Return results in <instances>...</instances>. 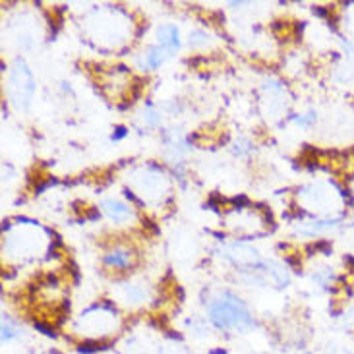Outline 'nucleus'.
Returning a JSON list of instances; mask_svg holds the SVG:
<instances>
[{
	"label": "nucleus",
	"instance_id": "f257e3e1",
	"mask_svg": "<svg viewBox=\"0 0 354 354\" xmlns=\"http://www.w3.org/2000/svg\"><path fill=\"white\" fill-rule=\"evenodd\" d=\"M207 319L219 331H234V333H248L258 326L254 316L250 314L248 306L232 292H223L221 297L213 298L207 304Z\"/></svg>",
	"mask_w": 354,
	"mask_h": 354
},
{
	"label": "nucleus",
	"instance_id": "f03ea898",
	"mask_svg": "<svg viewBox=\"0 0 354 354\" xmlns=\"http://www.w3.org/2000/svg\"><path fill=\"white\" fill-rule=\"evenodd\" d=\"M120 329V316L116 312V306L111 300H101L93 306H89L74 326L76 333L86 337L84 341H99L106 343L111 335H116Z\"/></svg>",
	"mask_w": 354,
	"mask_h": 354
},
{
	"label": "nucleus",
	"instance_id": "7ed1b4c3",
	"mask_svg": "<svg viewBox=\"0 0 354 354\" xmlns=\"http://www.w3.org/2000/svg\"><path fill=\"white\" fill-rule=\"evenodd\" d=\"M10 101L16 105L19 111H26L33 99V91H35V82L33 76L29 72V68L26 66L24 60H16L14 68L10 72Z\"/></svg>",
	"mask_w": 354,
	"mask_h": 354
},
{
	"label": "nucleus",
	"instance_id": "20e7f679",
	"mask_svg": "<svg viewBox=\"0 0 354 354\" xmlns=\"http://www.w3.org/2000/svg\"><path fill=\"white\" fill-rule=\"evenodd\" d=\"M103 266L106 269H113V271H126L134 266V254L128 248L116 246L103 256Z\"/></svg>",
	"mask_w": 354,
	"mask_h": 354
},
{
	"label": "nucleus",
	"instance_id": "39448f33",
	"mask_svg": "<svg viewBox=\"0 0 354 354\" xmlns=\"http://www.w3.org/2000/svg\"><path fill=\"white\" fill-rule=\"evenodd\" d=\"M157 45L165 48L169 53V57L174 55L180 48V33H178V28L173 26V24L161 26V28L157 29Z\"/></svg>",
	"mask_w": 354,
	"mask_h": 354
},
{
	"label": "nucleus",
	"instance_id": "423d86ee",
	"mask_svg": "<svg viewBox=\"0 0 354 354\" xmlns=\"http://www.w3.org/2000/svg\"><path fill=\"white\" fill-rule=\"evenodd\" d=\"M101 207L106 213V217L113 221V223H124L132 217V209L122 203V201H116V200H103L101 203Z\"/></svg>",
	"mask_w": 354,
	"mask_h": 354
},
{
	"label": "nucleus",
	"instance_id": "0eeeda50",
	"mask_svg": "<svg viewBox=\"0 0 354 354\" xmlns=\"http://www.w3.org/2000/svg\"><path fill=\"white\" fill-rule=\"evenodd\" d=\"M169 57V53L161 48L159 45H153V47H149L144 53V57L140 58V68L142 70H155V68H159L163 64L165 60Z\"/></svg>",
	"mask_w": 354,
	"mask_h": 354
},
{
	"label": "nucleus",
	"instance_id": "6e6552de",
	"mask_svg": "<svg viewBox=\"0 0 354 354\" xmlns=\"http://www.w3.org/2000/svg\"><path fill=\"white\" fill-rule=\"evenodd\" d=\"M19 337H21V329L18 327L16 322H12L10 316H2V343L6 345V343H12V341H18Z\"/></svg>",
	"mask_w": 354,
	"mask_h": 354
},
{
	"label": "nucleus",
	"instance_id": "1a4fd4ad",
	"mask_svg": "<svg viewBox=\"0 0 354 354\" xmlns=\"http://www.w3.org/2000/svg\"><path fill=\"white\" fill-rule=\"evenodd\" d=\"M124 300L132 302V304H140V302H144L145 300L144 288L138 287V285H126Z\"/></svg>",
	"mask_w": 354,
	"mask_h": 354
},
{
	"label": "nucleus",
	"instance_id": "9d476101",
	"mask_svg": "<svg viewBox=\"0 0 354 354\" xmlns=\"http://www.w3.org/2000/svg\"><path fill=\"white\" fill-rule=\"evenodd\" d=\"M290 120L298 126H312L316 122V113H306V115H292L290 116Z\"/></svg>",
	"mask_w": 354,
	"mask_h": 354
},
{
	"label": "nucleus",
	"instance_id": "9b49d317",
	"mask_svg": "<svg viewBox=\"0 0 354 354\" xmlns=\"http://www.w3.org/2000/svg\"><path fill=\"white\" fill-rule=\"evenodd\" d=\"M144 120L147 122V126H157L159 122H161V115H159L157 111H153L151 105H149V109L144 111Z\"/></svg>",
	"mask_w": 354,
	"mask_h": 354
},
{
	"label": "nucleus",
	"instance_id": "f8f14e48",
	"mask_svg": "<svg viewBox=\"0 0 354 354\" xmlns=\"http://www.w3.org/2000/svg\"><path fill=\"white\" fill-rule=\"evenodd\" d=\"M207 41V35H205V31H192L190 33V45L192 47H200Z\"/></svg>",
	"mask_w": 354,
	"mask_h": 354
},
{
	"label": "nucleus",
	"instance_id": "ddd939ff",
	"mask_svg": "<svg viewBox=\"0 0 354 354\" xmlns=\"http://www.w3.org/2000/svg\"><path fill=\"white\" fill-rule=\"evenodd\" d=\"M128 128L126 126H118V128H115V132H113V136H111V140L113 142H120V140H124L126 136H128Z\"/></svg>",
	"mask_w": 354,
	"mask_h": 354
},
{
	"label": "nucleus",
	"instance_id": "4468645a",
	"mask_svg": "<svg viewBox=\"0 0 354 354\" xmlns=\"http://www.w3.org/2000/svg\"><path fill=\"white\" fill-rule=\"evenodd\" d=\"M254 147H252V144L250 142H246V140H240V147H234V153L239 155V157H242V155L250 153Z\"/></svg>",
	"mask_w": 354,
	"mask_h": 354
},
{
	"label": "nucleus",
	"instance_id": "2eb2a0df",
	"mask_svg": "<svg viewBox=\"0 0 354 354\" xmlns=\"http://www.w3.org/2000/svg\"><path fill=\"white\" fill-rule=\"evenodd\" d=\"M209 354H227V351L225 348H213V351H209Z\"/></svg>",
	"mask_w": 354,
	"mask_h": 354
}]
</instances>
